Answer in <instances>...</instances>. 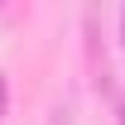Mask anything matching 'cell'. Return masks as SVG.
<instances>
[{"instance_id": "obj_1", "label": "cell", "mask_w": 125, "mask_h": 125, "mask_svg": "<svg viewBox=\"0 0 125 125\" xmlns=\"http://www.w3.org/2000/svg\"><path fill=\"white\" fill-rule=\"evenodd\" d=\"M5 96L10 92H5V72H0V115H5Z\"/></svg>"}, {"instance_id": "obj_2", "label": "cell", "mask_w": 125, "mask_h": 125, "mask_svg": "<svg viewBox=\"0 0 125 125\" xmlns=\"http://www.w3.org/2000/svg\"><path fill=\"white\" fill-rule=\"evenodd\" d=\"M53 125H72V111H58V120Z\"/></svg>"}, {"instance_id": "obj_3", "label": "cell", "mask_w": 125, "mask_h": 125, "mask_svg": "<svg viewBox=\"0 0 125 125\" xmlns=\"http://www.w3.org/2000/svg\"><path fill=\"white\" fill-rule=\"evenodd\" d=\"M120 125H125V96H120Z\"/></svg>"}, {"instance_id": "obj_4", "label": "cell", "mask_w": 125, "mask_h": 125, "mask_svg": "<svg viewBox=\"0 0 125 125\" xmlns=\"http://www.w3.org/2000/svg\"><path fill=\"white\" fill-rule=\"evenodd\" d=\"M120 29H125V10H120Z\"/></svg>"}]
</instances>
